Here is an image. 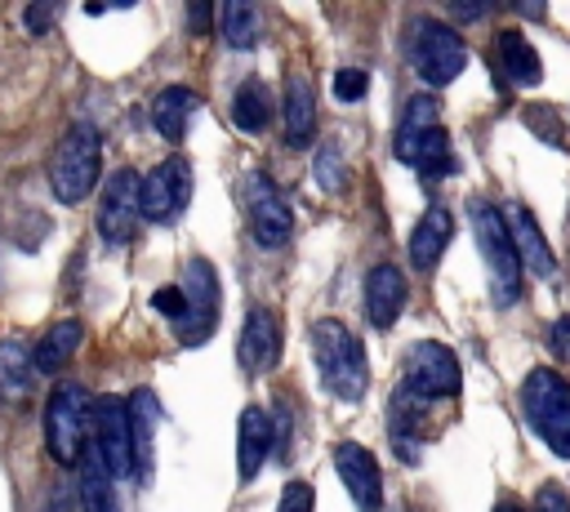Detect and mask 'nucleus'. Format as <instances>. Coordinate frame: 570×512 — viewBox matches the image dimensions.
Listing matches in <instances>:
<instances>
[{
    "label": "nucleus",
    "instance_id": "nucleus-28",
    "mask_svg": "<svg viewBox=\"0 0 570 512\" xmlns=\"http://www.w3.org/2000/svg\"><path fill=\"white\" fill-rule=\"evenodd\" d=\"M31 374H36V365H31L27 338L4 334L0 338V396H22L27 383H31Z\"/></svg>",
    "mask_w": 570,
    "mask_h": 512
},
{
    "label": "nucleus",
    "instance_id": "nucleus-29",
    "mask_svg": "<svg viewBox=\"0 0 570 512\" xmlns=\"http://www.w3.org/2000/svg\"><path fill=\"white\" fill-rule=\"evenodd\" d=\"M312 178H316L321 191H338V187L347 183V165H343L338 142H325V147L316 151V160H312Z\"/></svg>",
    "mask_w": 570,
    "mask_h": 512
},
{
    "label": "nucleus",
    "instance_id": "nucleus-15",
    "mask_svg": "<svg viewBox=\"0 0 570 512\" xmlns=\"http://www.w3.org/2000/svg\"><path fill=\"white\" fill-rule=\"evenodd\" d=\"M236 361H240L245 374H267V370H276V361H281V321H276L272 307L254 303V307L245 312L240 338H236Z\"/></svg>",
    "mask_w": 570,
    "mask_h": 512
},
{
    "label": "nucleus",
    "instance_id": "nucleus-27",
    "mask_svg": "<svg viewBox=\"0 0 570 512\" xmlns=\"http://www.w3.org/2000/svg\"><path fill=\"white\" fill-rule=\"evenodd\" d=\"M267 116H272V89L263 80H245L232 93V125L245 129V134H263Z\"/></svg>",
    "mask_w": 570,
    "mask_h": 512
},
{
    "label": "nucleus",
    "instance_id": "nucleus-19",
    "mask_svg": "<svg viewBox=\"0 0 570 512\" xmlns=\"http://www.w3.org/2000/svg\"><path fill=\"white\" fill-rule=\"evenodd\" d=\"M276 441H272V414L263 405H245L236 419V476L254 481L263 472V463L272 459Z\"/></svg>",
    "mask_w": 570,
    "mask_h": 512
},
{
    "label": "nucleus",
    "instance_id": "nucleus-30",
    "mask_svg": "<svg viewBox=\"0 0 570 512\" xmlns=\"http://www.w3.org/2000/svg\"><path fill=\"white\" fill-rule=\"evenodd\" d=\"M365 89H370V76H365L361 67H338V71H334V98H338V102H361Z\"/></svg>",
    "mask_w": 570,
    "mask_h": 512
},
{
    "label": "nucleus",
    "instance_id": "nucleus-32",
    "mask_svg": "<svg viewBox=\"0 0 570 512\" xmlns=\"http://www.w3.org/2000/svg\"><path fill=\"white\" fill-rule=\"evenodd\" d=\"M525 120H530V129H534L543 142H552V147H566V134H561L557 116L548 120V107H530V111H525Z\"/></svg>",
    "mask_w": 570,
    "mask_h": 512
},
{
    "label": "nucleus",
    "instance_id": "nucleus-11",
    "mask_svg": "<svg viewBox=\"0 0 570 512\" xmlns=\"http://www.w3.org/2000/svg\"><path fill=\"white\" fill-rule=\"evenodd\" d=\"M191 165L187 156H165L160 165H151L147 178H138V205L147 223H178L191 205Z\"/></svg>",
    "mask_w": 570,
    "mask_h": 512
},
{
    "label": "nucleus",
    "instance_id": "nucleus-4",
    "mask_svg": "<svg viewBox=\"0 0 570 512\" xmlns=\"http://www.w3.org/2000/svg\"><path fill=\"white\" fill-rule=\"evenodd\" d=\"M521 410L534 436L557 454L570 459V378L552 365H534L521 378Z\"/></svg>",
    "mask_w": 570,
    "mask_h": 512
},
{
    "label": "nucleus",
    "instance_id": "nucleus-20",
    "mask_svg": "<svg viewBox=\"0 0 570 512\" xmlns=\"http://www.w3.org/2000/svg\"><path fill=\"white\" fill-rule=\"evenodd\" d=\"M450 236H454V214H450L445 205H428L423 218L410 227V263H414L419 272H432V267L441 263Z\"/></svg>",
    "mask_w": 570,
    "mask_h": 512
},
{
    "label": "nucleus",
    "instance_id": "nucleus-12",
    "mask_svg": "<svg viewBox=\"0 0 570 512\" xmlns=\"http://www.w3.org/2000/svg\"><path fill=\"white\" fill-rule=\"evenodd\" d=\"M138 223H142L138 174H134V169L107 174V178H102V196H98V236H102L107 245H125Z\"/></svg>",
    "mask_w": 570,
    "mask_h": 512
},
{
    "label": "nucleus",
    "instance_id": "nucleus-33",
    "mask_svg": "<svg viewBox=\"0 0 570 512\" xmlns=\"http://www.w3.org/2000/svg\"><path fill=\"white\" fill-rule=\"evenodd\" d=\"M534 512H570L566 490H561L557 481H543V485L534 490Z\"/></svg>",
    "mask_w": 570,
    "mask_h": 512
},
{
    "label": "nucleus",
    "instance_id": "nucleus-38",
    "mask_svg": "<svg viewBox=\"0 0 570 512\" xmlns=\"http://www.w3.org/2000/svg\"><path fill=\"white\" fill-rule=\"evenodd\" d=\"M40 512H71V499H67V494H49V503H45Z\"/></svg>",
    "mask_w": 570,
    "mask_h": 512
},
{
    "label": "nucleus",
    "instance_id": "nucleus-31",
    "mask_svg": "<svg viewBox=\"0 0 570 512\" xmlns=\"http://www.w3.org/2000/svg\"><path fill=\"white\" fill-rule=\"evenodd\" d=\"M312 508H316V490H312L307 481H289V485L281 490L276 512H312Z\"/></svg>",
    "mask_w": 570,
    "mask_h": 512
},
{
    "label": "nucleus",
    "instance_id": "nucleus-14",
    "mask_svg": "<svg viewBox=\"0 0 570 512\" xmlns=\"http://www.w3.org/2000/svg\"><path fill=\"white\" fill-rule=\"evenodd\" d=\"M89 445L98 450L102 467L120 481V476H134V459H129V414H125V401L120 396H98L94 401V436Z\"/></svg>",
    "mask_w": 570,
    "mask_h": 512
},
{
    "label": "nucleus",
    "instance_id": "nucleus-39",
    "mask_svg": "<svg viewBox=\"0 0 570 512\" xmlns=\"http://www.w3.org/2000/svg\"><path fill=\"white\" fill-rule=\"evenodd\" d=\"M494 512H521V508H517V503H512V499H503V503H499V508H494Z\"/></svg>",
    "mask_w": 570,
    "mask_h": 512
},
{
    "label": "nucleus",
    "instance_id": "nucleus-25",
    "mask_svg": "<svg viewBox=\"0 0 570 512\" xmlns=\"http://www.w3.org/2000/svg\"><path fill=\"white\" fill-rule=\"evenodd\" d=\"M80 343H85V325H80L76 316L53 321V325L45 329V338L31 347V365H36L40 374H53V370H62V365L76 356Z\"/></svg>",
    "mask_w": 570,
    "mask_h": 512
},
{
    "label": "nucleus",
    "instance_id": "nucleus-13",
    "mask_svg": "<svg viewBox=\"0 0 570 512\" xmlns=\"http://www.w3.org/2000/svg\"><path fill=\"white\" fill-rule=\"evenodd\" d=\"M330 459H334V472H338L347 499L356 503V512H379L383 508V472H379L374 450H365L361 441H338L330 450Z\"/></svg>",
    "mask_w": 570,
    "mask_h": 512
},
{
    "label": "nucleus",
    "instance_id": "nucleus-37",
    "mask_svg": "<svg viewBox=\"0 0 570 512\" xmlns=\"http://www.w3.org/2000/svg\"><path fill=\"white\" fill-rule=\"evenodd\" d=\"M552 343H557V347H566V352H570V316H561V321H557V325H552Z\"/></svg>",
    "mask_w": 570,
    "mask_h": 512
},
{
    "label": "nucleus",
    "instance_id": "nucleus-22",
    "mask_svg": "<svg viewBox=\"0 0 570 512\" xmlns=\"http://www.w3.org/2000/svg\"><path fill=\"white\" fill-rule=\"evenodd\" d=\"M196 111H200V98H196V89H187V85H165V89L151 98V125H156V134H160L165 142H183Z\"/></svg>",
    "mask_w": 570,
    "mask_h": 512
},
{
    "label": "nucleus",
    "instance_id": "nucleus-26",
    "mask_svg": "<svg viewBox=\"0 0 570 512\" xmlns=\"http://www.w3.org/2000/svg\"><path fill=\"white\" fill-rule=\"evenodd\" d=\"M218 36L227 49H254L258 36H263V13L245 0H227L218 9Z\"/></svg>",
    "mask_w": 570,
    "mask_h": 512
},
{
    "label": "nucleus",
    "instance_id": "nucleus-36",
    "mask_svg": "<svg viewBox=\"0 0 570 512\" xmlns=\"http://www.w3.org/2000/svg\"><path fill=\"white\" fill-rule=\"evenodd\" d=\"M187 22H191V31H205V27H209V9H205V4H191V9H187Z\"/></svg>",
    "mask_w": 570,
    "mask_h": 512
},
{
    "label": "nucleus",
    "instance_id": "nucleus-6",
    "mask_svg": "<svg viewBox=\"0 0 570 512\" xmlns=\"http://www.w3.org/2000/svg\"><path fill=\"white\" fill-rule=\"evenodd\" d=\"M468 223H472V236H476V249H481V263H485V276H490L494 307H512L521 298V263H517V249L508 240V227H503L499 209L485 205L481 196H472L468 200Z\"/></svg>",
    "mask_w": 570,
    "mask_h": 512
},
{
    "label": "nucleus",
    "instance_id": "nucleus-18",
    "mask_svg": "<svg viewBox=\"0 0 570 512\" xmlns=\"http://www.w3.org/2000/svg\"><path fill=\"white\" fill-rule=\"evenodd\" d=\"M129 414V459H134V476L151 481V463H156V427H160V401L151 387H138L125 401Z\"/></svg>",
    "mask_w": 570,
    "mask_h": 512
},
{
    "label": "nucleus",
    "instance_id": "nucleus-24",
    "mask_svg": "<svg viewBox=\"0 0 570 512\" xmlns=\"http://www.w3.org/2000/svg\"><path fill=\"white\" fill-rule=\"evenodd\" d=\"M76 499H80V512H120L116 476L102 467V459H98L94 445H85V454H80V485H76Z\"/></svg>",
    "mask_w": 570,
    "mask_h": 512
},
{
    "label": "nucleus",
    "instance_id": "nucleus-9",
    "mask_svg": "<svg viewBox=\"0 0 570 512\" xmlns=\"http://www.w3.org/2000/svg\"><path fill=\"white\" fill-rule=\"evenodd\" d=\"M240 209H245V227H249L254 245L281 249L294 236V214H289L281 187L267 174H258V169L240 178Z\"/></svg>",
    "mask_w": 570,
    "mask_h": 512
},
{
    "label": "nucleus",
    "instance_id": "nucleus-2",
    "mask_svg": "<svg viewBox=\"0 0 570 512\" xmlns=\"http://www.w3.org/2000/svg\"><path fill=\"white\" fill-rule=\"evenodd\" d=\"M312 361H316L321 387L334 401H361L365 396V387H370V361H365L361 338L343 321L321 316L312 325Z\"/></svg>",
    "mask_w": 570,
    "mask_h": 512
},
{
    "label": "nucleus",
    "instance_id": "nucleus-3",
    "mask_svg": "<svg viewBox=\"0 0 570 512\" xmlns=\"http://www.w3.org/2000/svg\"><path fill=\"white\" fill-rule=\"evenodd\" d=\"M405 58L414 67V76L432 89H445L463 76L468 67V45L454 27H445L441 18L432 13H414L405 22Z\"/></svg>",
    "mask_w": 570,
    "mask_h": 512
},
{
    "label": "nucleus",
    "instance_id": "nucleus-34",
    "mask_svg": "<svg viewBox=\"0 0 570 512\" xmlns=\"http://www.w3.org/2000/svg\"><path fill=\"white\" fill-rule=\"evenodd\" d=\"M151 312H160V316L174 325L178 312H183V294H178V285H160V289L151 294Z\"/></svg>",
    "mask_w": 570,
    "mask_h": 512
},
{
    "label": "nucleus",
    "instance_id": "nucleus-8",
    "mask_svg": "<svg viewBox=\"0 0 570 512\" xmlns=\"http://www.w3.org/2000/svg\"><path fill=\"white\" fill-rule=\"evenodd\" d=\"M405 396L423 401V405H441V401H454L459 387H463V370H459V356L436 343V338H419L410 352H405V374L396 383Z\"/></svg>",
    "mask_w": 570,
    "mask_h": 512
},
{
    "label": "nucleus",
    "instance_id": "nucleus-1",
    "mask_svg": "<svg viewBox=\"0 0 570 512\" xmlns=\"http://www.w3.org/2000/svg\"><path fill=\"white\" fill-rule=\"evenodd\" d=\"M392 156L401 165H410L423 183H441L445 174H454V151H450V134L441 125V107L432 93H414L401 107L396 134H392Z\"/></svg>",
    "mask_w": 570,
    "mask_h": 512
},
{
    "label": "nucleus",
    "instance_id": "nucleus-35",
    "mask_svg": "<svg viewBox=\"0 0 570 512\" xmlns=\"http://www.w3.org/2000/svg\"><path fill=\"white\" fill-rule=\"evenodd\" d=\"M58 18V4H40V9H27V27L31 31H45V22Z\"/></svg>",
    "mask_w": 570,
    "mask_h": 512
},
{
    "label": "nucleus",
    "instance_id": "nucleus-10",
    "mask_svg": "<svg viewBox=\"0 0 570 512\" xmlns=\"http://www.w3.org/2000/svg\"><path fill=\"white\" fill-rule=\"evenodd\" d=\"M85 405H89V396L80 383H58L45 401V445H49L53 463H62V467L80 463V454H85Z\"/></svg>",
    "mask_w": 570,
    "mask_h": 512
},
{
    "label": "nucleus",
    "instance_id": "nucleus-7",
    "mask_svg": "<svg viewBox=\"0 0 570 512\" xmlns=\"http://www.w3.org/2000/svg\"><path fill=\"white\" fill-rule=\"evenodd\" d=\"M178 294H183V312L178 321L169 325L174 338L183 347H205L218 329V312H223V289H218V272L209 258H187L183 263V276L174 280Z\"/></svg>",
    "mask_w": 570,
    "mask_h": 512
},
{
    "label": "nucleus",
    "instance_id": "nucleus-16",
    "mask_svg": "<svg viewBox=\"0 0 570 512\" xmlns=\"http://www.w3.org/2000/svg\"><path fill=\"white\" fill-rule=\"evenodd\" d=\"M499 218H503V227H508V240H512V249H517V263L521 267H530L534 276H557V254H552V245H548V236H543V227L534 223V214L525 209V205H503L499 209Z\"/></svg>",
    "mask_w": 570,
    "mask_h": 512
},
{
    "label": "nucleus",
    "instance_id": "nucleus-5",
    "mask_svg": "<svg viewBox=\"0 0 570 512\" xmlns=\"http://www.w3.org/2000/svg\"><path fill=\"white\" fill-rule=\"evenodd\" d=\"M102 178V138L94 125H71L49 156V191L62 205H80Z\"/></svg>",
    "mask_w": 570,
    "mask_h": 512
},
{
    "label": "nucleus",
    "instance_id": "nucleus-21",
    "mask_svg": "<svg viewBox=\"0 0 570 512\" xmlns=\"http://www.w3.org/2000/svg\"><path fill=\"white\" fill-rule=\"evenodd\" d=\"M281 116H285V142L289 147L312 142V134H316V93H312V80L307 76H298V71L285 76Z\"/></svg>",
    "mask_w": 570,
    "mask_h": 512
},
{
    "label": "nucleus",
    "instance_id": "nucleus-17",
    "mask_svg": "<svg viewBox=\"0 0 570 512\" xmlns=\"http://www.w3.org/2000/svg\"><path fill=\"white\" fill-rule=\"evenodd\" d=\"M405 298H410V285L396 263H374L365 272V316L374 329H392L405 312Z\"/></svg>",
    "mask_w": 570,
    "mask_h": 512
},
{
    "label": "nucleus",
    "instance_id": "nucleus-23",
    "mask_svg": "<svg viewBox=\"0 0 570 512\" xmlns=\"http://www.w3.org/2000/svg\"><path fill=\"white\" fill-rule=\"evenodd\" d=\"M499 67H503V76H508L517 89H534V85L543 80V58H539V49L525 40L521 27H503V31H499Z\"/></svg>",
    "mask_w": 570,
    "mask_h": 512
}]
</instances>
